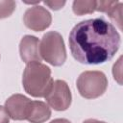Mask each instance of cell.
Instances as JSON below:
<instances>
[{
    "label": "cell",
    "instance_id": "7",
    "mask_svg": "<svg viewBox=\"0 0 123 123\" xmlns=\"http://www.w3.org/2000/svg\"><path fill=\"white\" fill-rule=\"evenodd\" d=\"M31 100L22 94H13L5 102V110L13 120H25Z\"/></svg>",
    "mask_w": 123,
    "mask_h": 123
},
{
    "label": "cell",
    "instance_id": "5",
    "mask_svg": "<svg viewBox=\"0 0 123 123\" xmlns=\"http://www.w3.org/2000/svg\"><path fill=\"white\" fill-rule=\"evenodd\" d=\"M44 97L47 105L59 111L67 110L71 105L72 100L70 88L62 80H56L53 82L50 89Z\"/></svg>",
    "mask_w": 123,
    "mask_h": 123
},
{
    "label": "cell",
    "instance_id": "2",
    "mask_svg": "<svg viewBox=\"0 0 123 123\" xmlns=\"http://www.w3.org/2000/svg\"><path fill=\"white\" fill-rule=\"evenodd\" d=\"M51 69L38 62L27 63L22 76L24 90L33 97H44L53 84Z\"/></svg>",
    "mask_w": 123,
    "mask_h": 123
},
{
    "label": "cell",
    "instance_id": "3",
    "mask_svg": "<svg viewBox=\"0 0 123 123\" xmlns=\"http://www.w3.org/2000/svg\"><path fill=\"white\" fill-rule=\"evenodd\" d=\"M39 54L41 59L54 66H61L66 60V50L62 35L50 31L43 35L39 41Z\"/></svg>",
    "mask_w": 123,
    "mask_h": 123
},
{
    "label": "cell",
    "instance_id": "1",
    "mask_svg": "<svg viewBox=\"0 0 123 123\" xmlns=\"http://www.w3.org/2000/svg\"><path fill=\"white\" fill-rule=\"evenodd\" d=\"M73 58L84 64H100L113 58L120 46V35L115 27L96 17L77 23L69 34Z\"/></svg>",
    "mask_w": 123,
    "mask_h": 123
},
{
    "label": "cell",
    "instance_id": "15",
    "mask_svg": "<svg viewBox=\"0 0 123 123\" xmlns=\"http://www.w3.org/2000/svg\"><path fill=\"white\" fill-rule=\"evenodd\" d=\"M9 121H10L9 114L7 113L5 108L0 105V123H9Z\"/></svg>",
    "mask_w": 123,
    "mask_h": 123
},
{
    "label": "cell",
    "instance_id": "13",
    "mask_svg": "<svg viewBox=\"0 0 123 123\" xmlns=\"http://www.w3.org/2000/svg\"><path fill=\"white\" fill-rule=\"evenodd\" d=\"M119 1H96V11L109 13V12L118 3Z\"/></svg>",
    "mask_w": 123,
    "mask_h": 123
},
{
    "label": "cell",
    "instance_id": "17",
    "mask_svg": "<svg viewBox=\"0 0 123 123\" xmlns=\"http://www.w3.org/2000/svg\"><path fill=\"white\" fill-rule=\"evenodd\" d=\"M83 123H106V122L100 121V120H96V119H87V120H85Z\"/></svg>",
    "mask_w": 123,
    "mask_h": 123
},
{
    "label": "cell",
    "instance_id": "12",
    "mask_svg": "<svg viewBox=\"0 0 123 123\" xmlns=\"http://www.w3.org/2000/svg\"><path fill=\"white\" fill-rule=\"evenodd\" d=\"M122 7L123 4L121 2H118L108 13L109 17L118 26L120 30L122 29Z\"/></svg>",
    "mask_w": 123,
    "mask_h": 123
},
{
    "label": "cell",
    "instance_id": "4",
    "mask_svg": "<svg viewBox=\"0 0 123 123\" xmlns=\"http://www.w3.org/2000/svg\"><path fill=\"white\" fill-rule=\"evenodd\" d=\"M79 93L86 99H95L105 93L108 87L107 76L102 71H85L76 82Z\"/></svg>",
    "mask_w": 123,
    "mask_h": 123
},
{
    "label": "cell",
    "instance_id": "6",
    "mask_svg": "<svg viewBox=\"0 0 123 123\" xmlns=\"http://www.w3.org/2000/svg\"><path fill=\"white\" fill-rule=\"evenodd\" d=\"M23 22L27 28L36 32H40L51 25L52 16L44 7L37 5L29 8L25 12Z\"/></svg>",
    "mask_w": 123,
    "mask_h": 123
},
{
    "label": "cell",
    "instance_id": "14",
    "mask_svg": "<svg viewBox=\"0 0 123 123\" xmlns=\"http://www.w3.org/2000/svg\"><path fill=\"white\" fill-rule=\"evenodd\" d=\"M44 4L52 10H60L65 5V1H44Z\"/></svg>",
    "mask_w": 123,
    "mask_h": 123
},
{
    "label": "cell",
    "instance_id": "10",
    "mask_svg": "<svg viewBox=\"0 0 123 123\" xmlns=\"http://www.w3.org/2000/svg\"><path fill=\"white\" fill-rule=\"evenodd\" d=\"M73 12L77 15H84L87 13H92L96 11V1L94 0H76L72 4Z\"/></svg>",
    "mask_w": 123,
    "mask_h": 123
},
{
    "label": "cell",
    "instance_id": "9",
    "mask_svg": "<svg viewBox=\"0 0 123 123\" xmlns=\"http://www.w3.org/2000/svg\"><path fill=\"white\" fill-rule=\"evenodd\" d=\"M51 117V109L42 101L30 102L26 120L31 123H43Z\"/></svg>",
    "mask_w": 123,
    "mask_h": 123
},
{
    "label": "cell",
    "instance_id": "11",
    "mask_svg": "<svg viewBox=\"0 0 123 123\" xmlns=\"http://www.w3.org/2000/svg\"><path fill=\"white\" fill-rule=\"evenodd\" d=\"M16 7L15 1L0 0V19L7 18L12 15Z\"/></svg>",
    "mask_w": 123,
    "mask_h": 123
},
{
    "label": "cell",
    "instance_id": "16",
    "mask_svg": "<svg viewBox=\"0 0 123 123\" xmlns=\"http://www.w3.org/2000/svg\"><path fill=\"white\" fill-rule=\"evenodd\" d=\"M50 123H71V122L67 119H64V118H57V119L52 120Z\"/></svg>",
    "mask_w": 123,
    "mask_h": 123
},
{
    "label": "cell",
    "instance_id": "8",
    "mask_svg": "<svg viewBox=\"0 0 123 123\" xmlns=\"http://www.w3.org/2000/svg\"><path fill=\"white\" fill-rule=\"evenodd\" d=\"M19 53L22 61L26 63L31 62H41L39 54V40L37 37L26 35L22 37L19 44Z\"/></svg>",
    "mask_w": 123,
    "mask_h": 123
}]
</instances>
